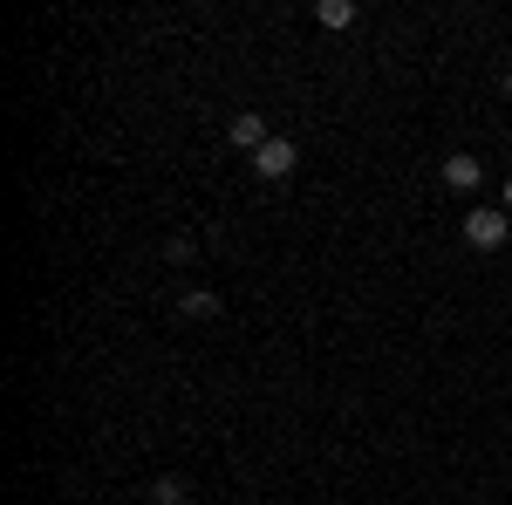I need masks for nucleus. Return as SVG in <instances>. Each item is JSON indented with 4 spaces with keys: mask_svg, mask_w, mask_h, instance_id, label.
Listing matches in <instances>:
<instances>
[{
    "mask_svg": "<svg viewBox=\"0 0 512 505\" xmlns=\"http://www.w3.org/2000/svg\"><path fill=\"white\" fill-rule=\"evenodd\" d=\"M506 233H512V212H492V205L465 212V246H478V253H499Z\"/></svg>",
    "mask_w": 512,
    "mask_h": 505,
    "instance_id": "f257e3e1",
    "label": "nucleus"
},
{
    "mask_svg": "<svg viewBox=\"0 0 512 505\" xmlns=\"http://www.w3.org/2000/svg\"><path fill=\"white\" fill-rule=\"evenodd\" d=\"M294 164H301V151H294L287 137H274V144H260V151H253V171H260L267 185H280V178H287Z\"/></svg>",
    "mask_w": 512,
    "mask_h": 505,
    "instance_id": "f03ea898",
    "label": "nucleus"
},
{
    "mask_svg": "<svg viewBox=\"0 0 512 505\" xmlns=\"http://www.w3.org/2000/svg\"><path fill=\"white\" fill-rule=\"evenodd\" d=\"M478 178H485V164H478L472 151H451V157H444V185H451V192H478Z\"/></svg>",
    "mask_w": 512,
    "mask_h": 505,
    "instance_id": "7ed1b4c3",
    "label": "nucleus"
},
{
    "mask_svg": "<svg viewBox=\"0 0 512 505\" xmlns=\"http://www.w3.org/2000/svg\"><path fill=\"white\" fill-rule=\"evenodd\" d=\"M233 144H239L246 157L260 151V144H274V130H267V117H260V110H239V117H233Z\"/></svg>",
    "mask_w": 512,
    "mask_h": 505,
    "instance_id": "20e7f679",
    "label": "nucleus"
},
{
    "mask_svg": "<svg viewBox=\"0 0 512 505\" xmlns=\"http://www.w3.org/2000/svg\"><path fill=\"white\" fill-rule=\"evenodd\" d=\"M321 28H355V0H315Z\"/></svg>",
    "mask_w": 512,
    "mask_h": 505,
    "instance_id": "39448f33",
    "label": "nucleus"
},
{
    "mask_svg": "<svg viewBox=\"0 0 512 505\" xmlns=\"http://www.w3.org/2000/svg\"><path fill=\"white\" fill-rule=\"evenodd\" d=\"M178 308L192 314V321H212V314H219V294H212V287H185V301H178Z\"/></svg>",
    "mask_w": 512,
    "mask_h": 505,
    "instance_id": "423d86ee",
    "label": "nucleus"
},
{
    "mask_svg": "<svg viewBox=\"0 0 512 505\" xmlns=\"http://www.w3.org/2000/svg\"><path fill=\"white\" fill-rule=\"evenodd\" d=\"M151 499H158V505H185V478H158Z\"/></svg>",
    "mask_w": 512,
    "mask_h": 505,
    "instance_id": "0eeeda50",
    "label": "nucleus"
},
{
    "mask_svg": "<svg viewBox=\"0 0 512 505\" xmlns=\"http://www.w3.org/2000/svg\"><path fill=\"white\" fill-rule=\"evenodd\" d=\"M506 212H512V178H506Z\"/></svg>",
    "mask_w": 512,
    "mask_h": 505,
    "instance_id": "6e6552de",
    "label": "nucleus"
},
{
    "mask_svg": "<svg viewBox=\"0 0 512 505\" xmlns=\"http://www.w3.org/2000/svg\"><path fill=\"white\" fill-rule=\"evenodd\" d=\"M506 89H512V82H506Z\"/></svg>",
    "mask_w": 512,
    "mask_h": 505,
    "instance_id": "1a4fd4ad",
    "label": "nucleus"
},
{
    "mask_svg": "<svg viewBox=\"0 0 512 505\" xmlns=\"http://www.w3.org/2000/svg\"><path fill=\"white\" fill-rule=\"evenodd\" d=\"M185 505H192V499H185Z\"/></svg>",
    "mask_w": 512,
    "mask_h": 505,
    "instance_id": "9d476101",
    "label": "nucleus"
}]
</instances>
